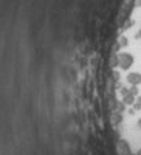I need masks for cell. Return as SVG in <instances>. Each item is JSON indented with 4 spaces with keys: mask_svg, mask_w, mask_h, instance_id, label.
<instances>
[{
    "mask_svg": "<svg viewBox=\"0 0 141 155\" xmlns=\"http://www.w3.org/2000/svg\"><path fill=\"white\" fill-rule=\"evenodd\" d=\"M127 81H129L130 84H133V85H138L141 82V74L139 73H130L129 76H127Z\"/></svg>",
    "mask_w": 141,
    "mask_h": 155,
    "instance_id": "2",
    "label": "cell"
},
{
    "mask_svg": "<svg viewBox=\"0 0 141 155\" xmlns=\"http://www.w3.org/2000/svg\"><path fill=\"white\" fill-rule=\"evenodd\" d=\"M138 155H141V150H139V152H138Z\"/></svg>",
    "mask_w": 141,
    "mask_h": 155,
    "instance_id": "3",
    "label": "cell"
},
{
    "mask_svg": "<svg viewBox=\"0 0 141 155\" xmlns=\"http://www.w3.org/2000/svg\"><path fill=\"white\" fill-rule=\"evenodd\" d=\"M118 64H120V67L121 68H129L132 64H133V58H132V54H129V53H121L120 54V58H118Z\"/></svg>",
    "mask_w": 141,
    "mask_h": 155,
    "instance_id": "1",
    "label": "cell"
}]
</instances>
